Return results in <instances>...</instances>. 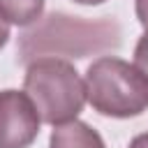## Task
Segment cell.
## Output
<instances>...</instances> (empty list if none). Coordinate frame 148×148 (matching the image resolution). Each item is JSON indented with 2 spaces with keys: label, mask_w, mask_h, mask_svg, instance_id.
<instances>
[{
  "label": "cell",
  "mask_w": 148,
  "mask_h": 148,
  "mask_svg": "<svg viewBox=\"0 0 148 148\" xmlns=\"http://www.w3.org/2000/svg\"><path fill=\"white\" fill-rule=\"evenodd\" d=\"M134 67L148 79V30L139 37V42L134 46Z\"/></svg>",
  "instance_id": "8992f818"
},
{
  "label": "cell",
  "mask_w": 148,
  "mask_h": 148,
  "mask_svg": "<svg viewBox=\"0 0 148 148\" xmlns=\"http://www.w3.org/2000/svg\"><path fill=\"white\" fill-rule=\"evenodd\" d=\"M86 95L90 106L109 118H132L148 109V79L134 62L102 56L86 69Z\"/></svg>",
  "instance_id": "7a4b0ae2"
},
{
  "label": "cell",
  "mask_w": 148,
  "mask_h": 148,
  "mask_svg": "<svg viewBox=\"0 0 148 148\" xmlns=\"http://www.w3.org/2000/svg\"><path fill=\"white\" fill-rule=\"evenodd\" d=\"M44 12V0H0V16L14 25H30Z\"/></svg>",
  "instance_id": "5b68a950"
},
{
  "label": "cell",
  "mask_w": 148,
  "mask_h": 148,
  "mask_svg": "<svg viewBox=\"0 0 148 148\" xmlns=\"http://www.w3.org/2000/svg\"><path fill=\"white\" fill-rule=\"evenodd\" d=\"M74 2H79V5H102L104 0H74Z\"/></svg>",
  "instance_id": "30bf717a"
},
{
  "label": "cell",
  "mask_w": 148,
  "mask_h": 148,
  "mask_svg": "<svg viewBox=\"0 0 148 148\" xmlns=\"http://www.w3.org/2000/svg\"><path fill=\"white\" fill-rule=\"evenodd\" d=\"M42 116L28 92L0 90V148H28L39 134Z\"/></svg>",
  "instance_id": "3957f363"
},
{
  "label": "cell",
  "mask_w": 148,
  "mask_h": 148,
  "mask_svg": "<svg viewBox=\"0 0 148 148\" xmlns=\"http://www.w3.org/2000/svg\"><path fill=\"white\" fill-rule=\"evenodd\" d=\"M127 148H148V132L136 134V136L130 141V146H127Z\"/></svg>",
  "instance_id": "ba28073f"
},
{
  "label": "cell",
  "mask_w": 148,
  "mask_h": 148,
  "mask_svg": "<svg viewBox=\"0 0 148 148\" xmlns=\"http://www.w3.org/2000/svg\"><path fill=\"white\" fill-rule=\"evenodd\" d=\"M7 39H9V23L0 16V49L7 44Z\"/></svg>",
  "instance_id": "9c48e42d"
},
{
  "label": "cell",
  "mask_w": 148,
  "mask_h": 148,
  "mask_svg": "<svg viewBox=\"0 0 148 148\" xmlns=\"http://www.w3.org/2000/svg\"><path fill=\"white\" fill-rule=\"evenodd\" d=\"M49 148H106L104 139L97 130H92L83 120H72L53 127Z\"/></svg>",
  "instance_id": "277c9868"
},
{
  "label": "cell",
  "mask_w": 148,
  "mask_h": 148,
  "mask_svg": "<svg viewBox=\"0 0 148 148\" xmlns=\"http://www.w3.org/2000/svg\"><path fill=\"white\" fill-rule=\"evenodd\" d=\"M134 12H136L139 23L148 30V0H134Z\"/></svg>",
  "instance_id": "52a82bcc"
},
{
  "label": "cell",
  "mask_w": 148,
  "mask_h": 148,
  "mask_svg": "<svg viewBox=\"0 0 148 148\" xmlns=\"http://www.w3.org/2000/svg\"><path fill=\"white\" fill-rule=\"evenodd\" d=\"M23 90L37 106L44 123L58 127L76 120L88 102L86 81L76 67L60 58H35L25 67Z\"/></svg>",
  "instance_id": "6da1fadb"
}]
</instances>
